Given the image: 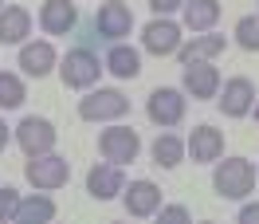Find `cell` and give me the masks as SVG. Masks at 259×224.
I'll return each instance as SVG.
<instances>
[{
	"label": "cell",
	"instance_id": "obj_1",
	"mask_svg": "<svg viewBox=\"0 0 259 224\" xmlns=\"http://www.w3.org/2000/svg\"><path fill=\"white\" fill-rule=\"evenodd\" d=\"M212 189L228 197V201H243L247 193L255 189V165L247 158H224L216 161V173H212Z\"/></svg>",
	"mask_w": 259,
	"mask_h": 224
},
{
	"label": "cell",
	"instance_id": "obj_2",
	"mask_svg": "<svg viewBox=\"0 0 259 224\" xmlns=\"http://www.w3.org/2000/svg\"><path fill=\"white\" fill-rule=\"evenodd\" d=\"M102 71H106V67H102V59H98L91 48H71L63 59H59V79H63V87H71V91L95 87Z\"/></svg>",
	"mask_w": 259,
	"mask_h": 224
},
{
	"label": "cell",
	"instance_id": "obj_3",
	"mask_svg": "<svg viewBox=\"0 0 259 224\" xmlns=\"http://www.w3.org/2000/svg\"><path fill=\"white\" fill-rule=\"evenodd\" d=\"M24 177L32 181L35 189L55 193L71 181V165H67V158H59V154H35V158H28V165H24Z\"/></svg>",
	"mask_w": 259,
	"mask_h": 224
},
{
	"label": "cell",
	"instance_id": "obj_4",
	"mask_svg": "<svg viewBox=\"0 0 259 224\" xmlns=\"http://www.w3.org/2000/svg\"><path fill=\"white\" fill-rule=\"evenodd\" d=\"M126 110H130V98L114 87H98L87 98H79V118H87V122H114Z\"/></svg>",
	"mask_w": 259,
	"mask_h": 224
},
{
	"label": "cell",
	"instance_id": "obj_5",
	"mask_svg": "<svg viewBox=\"0 0 259 224\" xmlns=\"http://www.w3.org/2000/svg\"><path fill=\"white\" fill-rule=\"evenodd\" d=\"M185 106H189L185 91H177V87H157L146 102V114H149V122H157V126L169 130V126H181Z\"/></svg>",
	"mask_w": 259,
	"mask_h": 224
},
{
	"label": "cell",
	"instance_id": "obj_6",
	"mask_svg": "<svg viewBox=\"0 0 259 224\" xmlns=\"http://www.w3.org/2000/svg\"><path fill=\"white\" fill-rule=\"evenodd\" d=\"M98 150H102V158L114 161V165H126V161L138 158V150H142V138H138V130L130 126H110L98 134Z\"/></svg>",
	"mask_w": 259,
	"mask_h": 224
},
{
	"label": "cell",
	"instance_id": "obj_7",
	"mask_svg": "<svg viewBox=\"0 0 259 224\" xmlns=\"http://www.w3.org/2000/svg\"><path fill=\"white\" fill-rule=\"evenodd\" d=\"M55 138H59V130L51 126L48 118H24L16 126V142H20V150L28 154V158H35V154H51L55 150Z\"/></svg>",
	"mask_w": 259,
	"mask_h": 224
},
{
	"label": "cell",
	"instance_id": "obj_8",
	"mask_svg": "<svg viewBox=\"0 0 259 224\" xmlns=\"http://www.w3.org/2000/svg\"><path fill=\"white\" fill-rule=\"evenodd\" d=\"M130 28H134V12H130L122 0H106L95 12V35L110 40V44H118L122 35H130Z\"/></svg>",
	"mask_w": 259,
	"mask_h": 224
},
{
	"label": "cell",
	"instance_id": "obj_9",
	"mask_svg": "<svg viewBox=\"0 0 259 224\" xmlns=\"http://www.w3.org/2000/svg\"><path fill=\"white\" fill-rule=\"evenodd\" d=\"M142 48L149 51V55H177L181 48V28L173 24V20H149L146 28H142Z\"/></svg>",
	"mask_w": 259,
	"mask_h": 224
},
{
	"label": "cell",
	"instance_id": "obj_10",
	"mask_svg": "<svg viewBox=\"0 0 259 224\" xmlns=\"http://www.w3.org/2000/svg\"><path fill=\"white\" fill-rule=\"evenodd\" d=\"M122 189H126L122 165H114V161H98V165H91V173H87V193H91L95 201H114Z\"/></svg>",
	"mask_w": 259,
	"mask_h": 224
},
{
	"label": "cell",
	"instance_id": "obj_11",
	"mask_svg": "<svg viewBox=\"0 0 259 224\" xmlns=\"http://www.w3.org/2000/svg\"><path fill=\"white\" fill-rule=\"evenodd\" d=\"M185 150L193 154L196 165H212V161L224 158V134H220L216 126H193V134H189Z\"/></svg>",
	"mask_w": 259,
	"mask_h": 224
},
{
	"label": "cell",
	"instance_id": "obj_12",
	"mask_svg": "<svg viewBox=\"0 0 259 224\" xmlns=\"http://www.w3.org/2000/svg\"><path fill=\"white\" fill-rule=\"evenodd\" d=\"M79 24V8L71 0H44L39 8V28L48 35H71Z\"/></svg>",
	"mask_w": 259,
	"mask_h": 224
},
{
	"label": "cell",
	"instance_id": "obj_13",
	"mask_svg": "<svg viewBox=\"0 0 259 224\" xmlns=\"http://www.w3.org/2000/svg\"><path fill=\"white\" fill-rule=\"evenodd\" d=\"M122 205H126L130 216H153L161 208V189L153 181H130V189H122Z\"/></svg>",
	"mask_w": 259,
	"mask_h": 224
},
{
	"label": "cell",
	"instance_id": "obj_14",
	"mask_svg": "<svg viewBox=\"0 0 259 224\" xmlns=\"http://www.w3.org/2000/svg\"><path fill=\"white\" fill-rule=\"evenodd\" d=\"M251 106H255V87H251V79H243V75L228 79L224 98H220V110H224L228 118H243V114H251Z\"/></svg>",
	"mask_w": 259,
	"mask_h": 224
},
{
	"label": "cell",
	"instance_id": "obj_15",
	"mask_svg": "<svg viewBox=\"0 0 259 224\" xmlns=\"http://www.w3.org/2000/svg\"><path fill=\"white\" fill-rule=\"evenodd\" d=\"M185 95L216 98L220 95V71L212 63H185Z\"/></svg>",
	"mask_w": 259,
	"mask_h": 224
},
{
	"label": "cell",
	"instance_id": "obj_16",
	"mask_svg": "<svg viewBox=\"0 0 259 224\" xmlns=\"http://www.w3.org/2000/svg\"><path fill=\"white\" fill-rule=\"evenodd\" d=\"M51 67H55V48H51L48 40H39V44H20V71H24V75L44 79V75H51Z\"/></svg>",
	"mask_w": 259,
	"mask_h": 224
},
{
	"label": "cell",
	"instance_id": "obj_17",
	"mask_svg": "<svg viewBox=\"0 0 259 224\" xmlns=\"http://www.w3.org/2000/svg\"><path fill=\"white\" fill-rule=\"evenodd\" d=\"M55 212H59V208H55V201L39 189V193H32V197H20L16 224H48V220H55Z\"/></svg>",
	"mask_w": 259,
	"mask_h": 224
},
{
	"label": "cell",
	"instance_id": "obj_18",
	"mask_svg": "<svg viewBox=\"0 0 259 224\" xmlns=\"http://www.w3.org/2000/svg\"><path fill=\"white\" fill-rule=\"evenodd\" d=\"M28 32H32V12L20 4H8L0 12V44H24Z\"/></svg>",
	"mask_w": 259,
	"mask_h": 224
},
{
	"label": "cell",
	"instance_id": "obj_19",
	"mask_svg": "<svg viewBox=\"0 0 259 224\" xmlns=\"http://www.w3.org/2000/svg\"><path fill=\"white\" fill-rule=\"evenodd\" d=\"M102 67H106L110 75H118V79H138V75H142V55L134 48H126V44H114V48L106 51Z\"/></svg>",
	"mask_w": 259,
	"mask_h": 224
},
{
	"label": "cell",
	"instance_id": "obj_20",
	"mask_svg": "<svg viewBox=\"0 0 259 224\" xmlns=\"http://www.w3.org/2000/svg\"><path fill=\"white\" fill-rule=\"evenodd\" d=\"M220 51H224V35H193L189 44L177 48V59L181 63H208Z\"/></svg>",
	"mask_w": 259,
	"mask_h": 224
},
{
	"label": "cell",
	"instance_id": "obj_21",
	"mask_svg": "<svg viewBox=\"0 0 259 224\" xmlns=\"http://www.w3.org/2000/svg\"><path fill=\"white\" fill-rule=\"evenodd\" d=\"M220 20V0H185V28L189 32H212Z\"/></svg>",
	"mask_w": 259,
	"mask_h": 224
},
{
	"label": "cell",
	"instance_id": "obj_22",
	"mask_svg": "<svg viewBox=\"0 0 259 224\" xmlns=\"http://www.w3.org/2000/svg\"><path fill=\"white\" fill-rule=\"evenodd\" d=\"M153 161H157L161 169H177L181 161H185V142H181L177 134H161V138L153 142Z\"/></svg>",
	"mask_w": 259,
	"mask_h": 224
},
{
	"label": "cell",
	"instance_id": "obj_23",
	"mask_svg": "<svg viewBox=\"0 0 259 224\" xmlns=\"http://www.w3.org/2000/svg\"><path fill=\"white\" fill-rule=\"evenodd\" d=\"M24 83H20V75H12V71H0V110H16L20 102H24Z\"/></svg>",
	"mask_w": 259,
	"mask_h": 224
},
{
	"label": "cell",
	"instance_id": "obj_24",
	"mask_svg": "<svg viewBox=\"0 0 259 224\" xmlns=\"http://www.w3.org/2000/svg\"><path fill=\"white\" fill-rule=\"evenodd\" d=\"M236 44L243 51H259V16H243L236 24Z\"/></svg>",
	"mask_w": 259,
	"mask_h": 224
},
{
	"label": "cell",
	"instance_id": "obj_25",
	"mask_svg": "<svg viewBox=\"0 0 259 224\" xmlns=\"http://www.w3.org/2000/svg\"><path fill=\"white\" fill-rule=\"evenodd\" d=\"M16 208H20V193L12 189V185H4V189H0V224L16 220Z\"/></svg>",
	"mask_w": 259,
	"mask_h": 224
},
{
	"label": "cell",
	"instance_id": "obj_26",
	"mask_svg": "<svg viewBox=\"0 0 259 224\" xmlns=\"http://www.w3.org/2000/svg\"><path fill=\"white\" fill-rule=\"evenodd\" d=\"M157 212H161V220H189V208L185 205H161Z\"/></svg>",
	"mask_w": 259,
	"mask_h": 224
},
{
	"label": "cell",
	"instance_id": "obj_27",
	"mask_svg": "<svg viewBox=\"0 0 259 224\" xmlns=\"http://www.w3.org/2000/svg\"><path fill=\"white\" fill-rule=\"evenodd\" d=\"M149 8H153L157 16H169V12H177V8H185V0H149Z\"/></svg>",
	"mask_w": 259,
	"mask_h": 224
},
{
	"label": "cell",
	"instance_id": "obj_28",
	"mask_svg": "<svg viewBox=\"0 0 259 224\" xmlns=\"http://www.w3.org/2000/svg\"><path fill=\"white\" fill-rule=\"evenodd\" d=\"M240 224H259V205H243L240 208Z\"/></svg>",
	"mask_w": 259,
	"mask_h": 224
},
{
	"label": "cell",
	"instance_id": "obj_29",
	"mask_svg": "<svg viewBox=\"0 0 259 224\" xmlns=\"http://www.w3.org/2000/svg\"><path fill=\"white\" fill-rule=\"evenodd\" d=\"M8 142H12V130L4 126V118H0V150H4V145H8Z\"/></svg>",
	"mask_w": 259,
	"mask_h": 224
},
{
	"label": "cell",
	"instance_id": "obj_30",
	"mask_svg": "<svg viewBox=\"0 0 259 224\" xmlns=\"http://www.w3.org/2000/svg\"><path fill=\"white\" fill-rule=\"evenodd\" d=\"M255 122H259V102H255Z\"/></svg>",
	"mask_w": 259,
	"mask_h": 224
},
{
	"label": "cell",
	"instance_id": "obj_31",
	"mask_svg": "<svg viewBox=\"0 0 259 224\" xmlns=\"http://www.w3.org/2000/svg\"><path fill=\"white\" fill-rule=\"evenodd\" d=\"M0 8H4V0H0Z\"/></svg>",
	"mask_w": 259,
	"mask_h": 224
},
{
	"label": "cell",
	"instance_id": "obj_32",
	"mask_svg": "<svg viewBox=\"0 0 259 224\" xmlns=\"http://www.w3.org/2000/svg\"><path fill=\"white\" fill-rule=\"evenodd\" d=\"M255 16H259V12H255Z\"/></svg>",
	"mask_w": 259,
	"mask_h": 224
}]
</instances>
